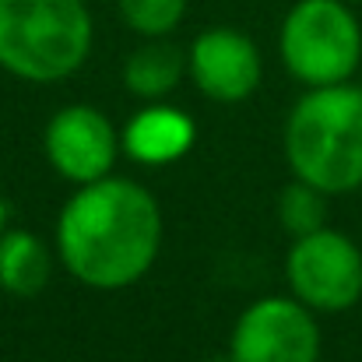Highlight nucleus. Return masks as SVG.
<instances>
[{"mask_svg": "<svg viewBox=\"0 0 362 362\" xmlns=\"http://www.w3.org/2000/svg\"><path fill=\"white\" fill-rule=\"evenodd\" d=\"M162 246L158 201L134 180L103 176L78 187L57 222V250L88 288H127L148 274Z\"/></svg>", "mask_w": 362, "mask_h": 362, "instance_id": "obj_1", "label": "nucleus"}, {"mask_svg": "<svg viewBox=\"0 0 362 362\" xmlns=\"http://www.w3.org/2000/svg\"><path fill=\"white\" fill-rule=\"evenodd\" d=\"M285 158L296 180L331 194L362 187V88H310L285 123Z\"/></svg>", "mask_w": 362, "mask_h": 362, "instance_id": "obj_2", "label": "nucleus"}, {"mask_svg": "<svg viewBox=\"0 0 362 362\" xmlns=\"http://www.w3.org/2000/svg\"><path fill=\"white\" fill-rule=\"evenodd\" d=\"M85 0H0V67L21 81L71 78L92 49Z\"/></svg>", "mask_w": 362, "mask_h": 362, "instance_id": "obj_3", "label": "nucleus"}, {"mask_svg": "<svg viewBox=\"0 0 362 362\" xmlns=\"http://www.w3.org/2000/svg\"><path fill=\"white\" fill-rule=\"evenodd\" d=\"M278 46L288 74L310 88L345 85L362 67V25L345 0H296Z\"/></svg>", "mask_w": 362, "mask_h": 362, "instance_id": "obj_4", "label": "nucleus"}, {"mask_svg": "<svg viewBox=\"0 0 362 362\" xmlns=\"http://www.w3.org/2000/svg\"><path fill=\"white\" fill-rule=\"evenodd\" d=\"M285 274L292 296L313 313H341L362 299V250L338 229H317L296 236Z\"/></svg>", "mask_w": 362, "mask_h": 362, "instance_id": "obj_5", "label": "nucleus"}, {"mask_svg": "<svg viewBox=\"0 0 362 362\" xmlns=\"http://www.w3.org/2000/svg\"><path fill=\"white\" fill-rule=\"evenodd\" d=\"M233 362H317L320 327L296 296H267L243 310L229 341Z\"/></svg>", "mask_w": 362, "mask_h": 362, "instance_id": "obj_6", "label": "nucleus"}, {"mask_svg": "<svg viewBox=\"0 0 362 362\" xmlns=\"http://www.w3.org/2000/svg\"><path fill=\"white\" fill-rule=\"evenodd\" d=\"M120 148L117 127L92 106H67L46 123V158L64 180L78 187L110 176Z\"/></svg>", "mask_w": 362, "mask_h": 362, "instance_id": "obj_7", "label": "nucleus"}, {"mask_svg": "<svg viewBox=\"0 0 362 362\" xmlns=\"http://www.w3.org/2000/svg\"><path fill=\"white\" fill-rule=\"evenodd\" d=\"M187 74L215 103H243L260 85V53L236 28H208L190 42Z\"/></svg>", "mask_w": 362, "mask_h": 362, "instance_id": "obj_8", "label": "nucleus"}, {"mask_svg": "<svg viewBox=\"0 0 362 362\" xmlns=\"http://www.w3.org/2000/svg\"><path fill=\"white\" fill-rule=\"evenodd\" d=\"M123 151L141 165H169L194 148V120L173 106H144L120 134Z\"/></svg>", "mask_w": 362, "mask_h": 362, "instance_id": "obj_9", "label": "nucleus"}, {"mask_svg": "<svg viewBox=\"0 0 362 362\" xmlns=\"http://www.w3.org/2000/svg\"><path fill=\"white\" fill-rule=\"evenodd\" d=\"M53 271V257L35 233L7 229L0 236V288L18 299H32L46 288Z\"/></svg>", "mask_w": 362, "mask_h": 362, "instance_id": "obj_10", "label": "nucleus"}, {"mask_svg": "<svg viewBox=\"0 0 362 362\" xmlns=\"http://www.w3.org/2000/svg\"><path fill=\"white\" fill-rule=\"evenodd\" d=\"M183 74H187V53H180L165 39H148L127 57L123 85L130 95L158 103L183 81Z\"/></svg>", "mask_w": 362, "mask_h": 362, "instance_id": "obj_11", "label": "nucleus"}, {"mask_svg": "<svg viewBox=\"0 0 362 362\" xmlns=\"http://www.w3.org/2000/svg\"><path fill=\"white\" fill-rule=\"evenodd\" d=\"M278 218L292 236L317 233V229H324V218H327V194L296 180L278 197Z\"/></svg>", "mask_w": 362, "mask_h": 362, "instance_id": "obj_12", "label": "nucleus"}, {"mask_svg": "<svg viewBox=\"0 0 362 362\" xmlns=\"http://www.w3.org/2000/svg\"><path fill=\"white\" fill-rule=\"evenodd\" d=\"M127 28L144 39H165L187 14V0H117Z\"/></svg>", "mask_w": 362, "mask_h": 362, "instance_id": "obj_13", "label": "nucleus"}, {"mask_svg": "<svg viewBox=\"0 0 362 362\" xmlns=\"http://www.w3.org/2000/svg\"><path fill=\"white\" fill-rule=\"evenodd\" d=\"M7 233V201H4V194H0V236Z\"/></svg>", "mask_w": 362, "mask_h": 362, "instance_id": "obj_14", "label": "nucleus"}, {"mask_svg": "<svg viewBox=\"0 0 362 362\" xmlns=\"http://www.w3.org/2000/svg\"><path fill=\"white\" fill-rule=\"evenodd\" d=\"M345 4H362V0H345Z\"/></svg>", "mask_w": 362, "mask_h": 362, "instance_id": "obj_15", "label": "nucleus"}, {"mask_svg": "<svg viewBox=\"0 0 362 362\" xmlns=\"http://www.w3.org/2000/svg\"><path fill=\"white\" fill-rule=\"evenodd\" d=\"M359 88H362V81H359Z\"/></svg>", "mask_w": 362, "mask_h": 362, "instance_id": "obj_16", "label": "nucleus"}]
</instances>
